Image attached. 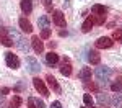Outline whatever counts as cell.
I'll list each match as a JSON object with an SVG mask.
<instances>
[{
    "instance_id": "obj_34",
    "label": "cell",
    "mask_w": 122,
    "mask_h": 108,
    "mask_svg": "<svg viewBox=\"0 0 122 108\" xmlns=\"http://www.w3.org/2000/svg\"><path fill=\"white\" fill-rule=\"evenodd\" d=\"M117 82L121 84V87H122V77H117Z\"/></svg>"
},
{
    "instance_id": "obj_18",
    "label": "cell",
    "mask_w": 122,
    "mask_h": 108,
    "mask_svg": "<svg viewBox=\"0 0 122 108\" xmlns=\"http://www.w3.org/2000/svg\"><path fill=\"white\" fill-rule=\"evenodd\" d=\"M46 62L49 64V66H56L57 62H59V54H56V52L46 54Z\"/></svg>"
},
{
    "instance_id": "obj_31",
    "label": "cell",
    "mask_w": 122,
    "mask_h": 108,
    "mask_svg": "<svg viewBox=\"0 0 122 108\" xmlns=\"http://www.w3.org/2000/svg\"><path fill=\"white\" fill-rule=\"evenodd\" d=\"M23 88H25V84H23V82H20L18 85L15 87V92H20V90H23Z\"/></svg>"
},
{
    "instance_id": "obj_8",
    "label": "cell",
    "mask_w": 122,
    "mask_h": 108,
    "mask_svg": "<svg viewBox=\"0 0 122 108\" xmlns=\"http://www.w3.org/2000/svg\"><path fill=\"white\" fill-rule=\"evenodd\" d=\"M0 43H2L3 46H7V48H10V46H13V41L10 39L7 28H2V26H0Z\"/></svg>"
},
{
    "instance_id": "obj_2",
    "label": "cell",
    "mask_w": 122,
    "mask_h": 108,
    "mask_svg": "<svg viewBox=\"0 0 122 108\" xmlns=\"http://www.w3.org/2000/svg\"><path fill=\"white\" fill-rule=\"evenodd\" d=\"M112 75V69L111 67H106V66H103V67H98L96 70H94V77L98 79V80H107V79Z\"/></svg>"
},
{
    "instance_id": "obj_27",
    "label": "cell",
    "mask_w": 122,
    "mask_h": 108,
    "mask_svg": "<svg viewBox=\"0 0 122 108\" xmlns=\"http://www.w3.org/2000/svg\"><path fill=\"white\" fill-rule=\"evenodd\" d=\"M111 90L112 92H122V87L119 82H114V84H111Z\"/></svg>"
},
{
    "instance_id": "obj_15",
    "label": "cell",
    "mask_w": 122,
    "mask_h": 108,
    "mask_svg": "<svg viewBox=\"0 0 122 108\" xmlns=\"http://www.w3.org/2000/svg\"><path fill=\"white\" fill-rule=\"evenodd\" d=\"M15 44H16V48H18L20 51H23V52H26V54H28V51H29V43H28L25 38H23V36H21V38H20V41H18V43H15Z\"/></svg>"
},
{
    "instance_id": "obj_11",
    "label": "cell",
    "mask_w": 122,
    "mask_h": 108,
    "mask_svg": "<svg viewBox=\"0 0 122 108\" xmlns=\"http://www.w3.org/2000/svg\"><path fill=\"white\" fill-rule=\"evenodd\" d=\"M18 25H20V28H21L23 33H31V31H33V25H31V21L26 20L25 17L18 20Z\"/></svg>"
},
{
    "instance_id": "obj_32",
    "label": "cell",
    "mask_w": 122,
    "mask_h": 108,
    "mask_svg": "<svg viewBox=\"0 0 122 108\" xmlns=\"http://www.w3.org/2000/svg\"><path fill=\"white\" fill-rule=\"evenodd\" d=\"M121 102H122V95H116V98H114V103H116V105H119Z\"/></svg>"
},
{
    "instance_id": "obj_30",
    "label": "cell",
    "mask_w": 122,
    "mask_h": 108,
    "mask_svg": "<svg viewBox=\"0 0 122 108\" xmlns=\"http://www.w3.org/2000/svg\"><path fill=\"white\" fill-rule=\"evenodd\" d=\"M0 93H2V95H7V93H10V88L8 87H2L0 88Z\"/></svg>"
},
{
    "instance_id": "obj_13",
    "label": "cell",
    "mask_w": 122,
    "mask_h": 108,
    "mask_svg": "<svg viewBox=\"0 0 122 108\" xmlns=\"http://www.w3.org/2000/svg\"><path fill=\"white\" fill-rule=\"evenodd\" d=\"M20 7H21V11L25 15H29L33 11V0H21L20 2Z\"/></svg>"
},
{
    "instance_id": "obj_17",
    "label": "cell",
    "mask_w": 122,
    "mask_h": 108,
    "mask_svg": "<svg viewBox=\"0 0 122 108\" xmlns=\"http://www.w3.org/2000/svg\"><path fill=\"white\" fill-rule=\"evenodd\" d=\"M93 26H94V25H93V20H91V15H90V17L83 21V25H81V31H83V33H90Z\"/></svg>"
},
{
    "instance_id": "obj_36",
    "label": "cell",
    "mask_w": 122,
    "mask_h": 108,
    "mask_svg": "<svg viewBox=\"0 0 122 108\" xmlns=\"http://www.w3.org/2000/svg\"><path fill=\"white\" fill-rule=\"evenodd\" d=\"M121 29H122V28H121Z\"/></svg>"
},
{
    "instance_id": "obj_10",
    "label": "cell",
    "mask_w": 122,
    "mask_h": 108,
    "mask_svg": "<svg viewBox=\"0 0 122 108\" xmlns=\"http://www.w3.org/2000/svg\"><path fill=\"white\" fill-rule=\"evenodd\" d=\"M60 74L64 75V77H68L70 74H72V64H70V61L68 59H64V62H62V66H60Z\"/></svg>"
},
{
    "instance_id": "obj_1",
    "label": "cell",
    "mask_w": 122,
    "mask_h": 108,
    "mask_svg": "<svg viewBox=\"0 0 122 108\" xmlns=\"http://www.w3.org/2000/svg\"><path fill=\"white\" fill-rule=\"evenodd\" d=\"M5 64H7V67L13 69V70L20 69V59H18V56L13 54V52H5Z\"/></svg>"
},
{
    "instance_id": "obj_25",
    "label": "cell",
    "mask_w": 122,
    "mask_h": 108,
    "mask_svg": "<svg viewBox=\"0 0 122 108\" xmlns=\"http://www.w3.org/2000/svg\"><path fill=\"white\" fill-rule=\"evenodd\" d=\"M39 38H41V39H47V38H51V28H44L42 31H41Z\"/></svg>"
},
{
    "instance_id": "obj_33",
    "label": "cell",
    "mask_w": 122,
    "mask_h": 108,
    "mask_svg": "<svg viewBox=\"0 0 122 108\" xmlns=\"http://www.w3.org/2000/svg\"><path fill=\"white\" fill-rule=\"evenodd\" d=\"M59 34H60V36H67V29H60Z\"/></svg>"
},
{
    "instance_id": "obj_24",
    "label": "cell",
    "mask_w": 122,
    "mask_h": 108,
    "mask_svg": "<svg viewBox=\"0 0 122 108\" xmlns=\"http://www.w3.org/2000/svg\"><path fill=\"white\" fill-rule=\"evenodd\" d=\"M98 102H99V105H109V103H111V98L107 97V95H103V93H99V97H98Z\"/></svg>"
},
{
    "instance_id": "obj_35",
    "label": "cell",
    "mask_w": 122,
    "mask_h": 108,
    "mask_svg": "<svg viewBox=\"0 0 122 108\" xmlns=\"http://www.w3.org/2000/svg\"><path fill=\"white\" fill-rule=\"evenodd\" d=\"M2 103H3V97H0V105H2Z\"/></svg>"
},
{
    "instance_id": "obj_20",
    "label": "cell",
    "mask_w": 122,
    "mask_h": 108,
    "mask_svg": "<svg viewBox=\"0 0 122 108\" xmlns=\"http://www.w3.org/2000/svg\"><path fill=\"white\" fill-rule=\"evenodd\" d=\"M7 31H8V36H10V39H11L13 43H18V41H20V38H21V34H20L18 31H16L15 28H8Z\"/></svg>"
},
{
    "instance_id": "obj_22",
    "label": "cell",
    "mask_w": 122,
    "mask_h": 108,
    "mask_svg": "<svg viewBox=\"0 0 122 108\" xmlns=\"http://www.w3.org/2000/svg\"><path fill=\"white\" fill-rule=\"evenodd\" d=\"M20 107H21V98L18 95H15L10 100V108H20Z\"/></svg>"
},
{
    "instance_id": "obj_4",
    "label": "cell",
    "mask_w": 122,
    "mask_h": 108,
    "mask_svg": "<svg viewBox=\"0 0 122 108\" xmlns=\"http://www.w3.org/2000/svg\"><path fill=\"white\" fill-rule=\"evenodd\" d=\"M112 44H114V41L109 36H101V38H98L94 41V46L98 49H109V48H112Z\"/></svg>"
},
{
    "instance_id": "obj_9",
    "label": "cell",
    "mask_w": 122,
    "mask_h": 108,
    "mask_svg": "<svg viewBox=\"0 0 122 108\" xmlns=\"http://www.w3.org/2000/svg\"><path fill=\"white\" fill-rule=\"evenodd\" d=\"M31 46H33V49H34V52H36V54H41V52L44 51L42 39L39 38V36H33V39H31Z\"/></svg>"
},
{
    "instance_id": "obj_12",
    "label": "cell",
    "mask_w": 122,
    "mask_h": 108,
    "mask_svg": "<svg viewBox=\"0 0 122 108\" xmlns=\"http://www.w3.org/2000/svg\"><path fill=\"white\" fill-rule=\"evenodd\" d=\"M88 61H90V64H93V66H98L99 62H101V54H99V51H90L88 52Z\"/></svg>"
},
{
    "instance_id": "obj_3",
    "label": "cell",
    "mask_w": 122,
    "mask_h": 108,
    "mask_svg": "<svg viewBox=\"0 0 122 108\" xmlns=\"http://www.w3.org/2000/svg\"><path fill=\"white\" fill-rule=\"evenodd\" d=\"M33 85H34V88H36V90H38V92H39V93H41L44 98L49 97V88L46 87L44 80H41L39 77H34V79H33Z\"/></svg>"
},
{
    "instance_id": "obj_6",
    "label": "cell",
    "mask_w": 122,
    "mask_h": 108,
    "mask_svg": "<svg viewBox=\"0 0 122 108\" xmlns=\"http://www.w3.org/2000/svg\"><path fill=\"white\" fill-rule=\"evenodd\" d=\"M26 67L31 74H38L39 70H41V64H39V61L36 57H33V56H28L26 57Z\"/></svg>"
},
{
    "instance_id": "obj_19",
    "label": "cell",
    "mask_w": 122,
    "mask_h": 108,
    "mask_svg": "<svg viewBox=\"0 0 122 108\" xmlns=\"http://www.w3.org/2000/svg\"><path fill=\"white\" fill-rule=\"evenodd\" d=\"M38 25L39 28H49V25H51V20H49V17L47 15H42V17H39L38 18Z\"/></svg>"
},
{
    "instance_id": "obj_14",
    "label": "cell",
    "mask_w": 122,
    "mask_h": 108,
    "mask_svg": "<svg viewBox=\"0 0 122 108\" xmlns=\"http://www.w3.org/2000/svg\"><path fill=\"white\" fill-rule=\"evenodd\" d=\"M78 79L83 80V82L91 80V69H90V67H83L80 72H78Z\"/></svg>"
},
{
    "instance_id": "obj_29",
    "label": "cell",
    "mask_w": 122,
    "mask_h": 108,
    "mask_svg": "<svg viewBox=\"0 0 122 108\" xmlns=\"http://www.w3.org/2000/svg\"><path fill=\"white\" fill-rule=\"evenodd\" d=\"M51 108H62V103H60V102H52V103H51Z\"/></svg>"
},
{
    "instance_id": "obj_7",
    "label": "cell",
    "mask_w": 122,
    "mask_h": 108,
    "mask_svg": "<svg viewBox=\"0 0 122 108\" xmlns=\"http://www.w3.org/2000/svg\"><path fill=\"white\" fill-rule=\"evenodd\" d=\"M46 80H47V85L52 88L56 93H60L62 92V88H60V85H59V82H57V79L52 75V74H47L46 75Z\"/></svg>"
},
{
    "instance_id": "obj_28",
    "label": "cell",
    "mask_w": 122,
    "mask_h": 108,
    "mask_svg": "<svg viewBox=\"0 0 122 108\" xmlns=\"http://www.w3.org/2000/svg\"><path fill=\"white\" fill-rule=\"evenodd\" d=\"M34 103H36V107H38V108H47L46 103H44L42 100H39V98H34Z\"/></svg>"
},
{
    "instance_id": "obj_5",
    "label": "cell",
    "mask_w": 122,
    "mask_h": 108,
    "mask_svg": "<svg viewBox=\"0 0 122 108\" xmlns=\"http://www.w3.org/2000/svg\"><path fill=\"white\" fill-rule=\"evenodd\" d=\"M52 21H54V25L59 26V28H65L67 21H65V15H64V11H60V10H54V13H52Z\"/></svg>"
},
{
    "instance_id": "obj_23",
    "label": "cell",
    "mask_w": 122,
    "mask_h": 108,
    "mask_svg": "<svg viewBox=\"0 0 122 108\" xmlns=\"http://www.w3.org/2000/svg\"><path fill=\"white\" fill-rule=\"evenodd\" d=\"M83 103H85V107H93V105H94L93 97H91L90 93H85V95H83Z\"/></svg>"
},
{
    "instance_id": "obj_26",
    "label": "cell",
    "mask_w": 122,
    "mask_h": 108,
    "mask_svg": "<svg viewBox=\"0 0 122 108\" xmlns=\"http://www.w3.org/2000/svg\"><path fill=\"white\" fill-rule=\"evenodd\" d=\"M83 84H85V88H86V90H91V92H96V90H98L96 85H94L93 82H90V80H88V82H83Z\"/></svg>"
},
{
    "instance_id": "obj_21",
    "label": "cell",
    "mask_w": 122,
    "mask_h": 108,
    "mask_svg": "<svg viewBox=\"0 0 122 108\" xmlns=\"http://www.w3.org/2000/svg\"><path fill=\"white\" fill-rule=\"evenodd\" d=\"M91 20H93V25L101 26V25H104V21H106V15H91Z\"/></svg>"
},
{
    "instance_id": "obj_16",
    "label": "cell",
    "mask_w": 122,
    "mask_h": 108,
    "mask_svg": "<svg viewBox=\"0 0 122 108\" xmlns=\"http://www.w3.org/2000/svg\"><path fill=\"white\" fill-rule=\"evenodd\" d=\"M91 11H93L94 15H106V13H107V7L96 3V5H93V7H91Z\"/></svg>"
}]
</instances>
